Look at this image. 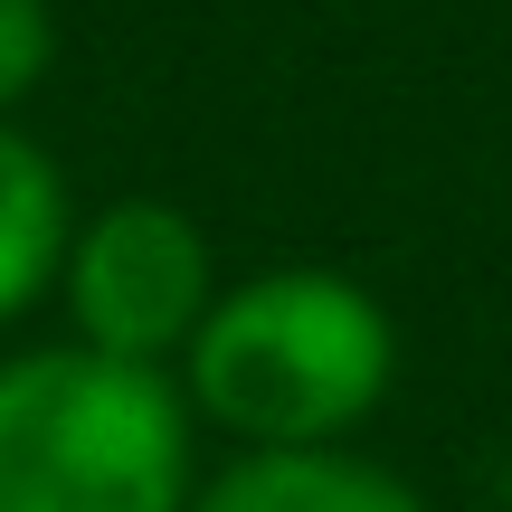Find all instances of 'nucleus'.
<instances>
[{"label": "nucleus", "instance_id": "4", "mask_svg": "<svg viewBox=\"0 0 512 512\" xmlns=\"http://www.w3.org/2000/svg\"><path fill=\"white\" fill-rule=\"evenodd\" d=\"M190 512H427V503L370 456L275 446V456H238L209 484H190Z\"/></svg>", "mask_w": 512, "mask_h": 512}, {"label": "nucleus", "instance_id": "6", "mask_svg": "<svg viewBox=\"0 0 512 512\" xmlns=\"http://www.w3.org/2000/svg\"><path fill=\"white\" fill-rule=\"evenodd\" d=\"M57 67V10L48 0H0V124L29 105V86Z\"/></svg>", "mask_w": 512, "mask_h": 512}, {"label": "nucleus", "instance_id": "5", "mask_svg": "<svg viewBox=\"0 0 512 512\" xmlns=\"http://www.w3.org/2000/svg\"><path fill=\"white\" fill-rule=\"evenodd\" d=\"M67 238H76L67 171H57L19 124H0V323H19V313L57 285Z\"/></svg>", "mask_w": 512, "mask_h": 512}, {"label": "nucleus", "instance_id": "1", "mask_svg": "<svg viewBox=\"0 0 512 512\" xmlns=\"http://www.w3.org/2000/svg\"><path fill=\"white\" fill-rule=\"evenodd\" d=\"M399 332L380 294L332 266H266L247 285H219L181 351V399L247 456L275 446H342L389 399Z\"/></svg>", "mask_w": 512, "mask_h": 512}, {"label": "nucleus", "instance_id": "2", "mask_svg": "<svg viewBox=\"0 0 512 512\" xmlns=\"http://www.w3.org/2000/svg\"><path fill=\"white\" fill-rule=\"evenodd\" d=\"M190 399L86 342L0 361V512H190Z\"/></svg>", "mask_w": 512, "mask_h": 512}, {"label": "nucleus", "instance_id": "3", "mask_svg": "<svg viewBox=\"0 0 512 512\" xmlns=\"http://www.w3.org/2000/svg\"><path fill=\"white\" fill-rule=\"evenodd\" d=\"M57 294H67V323H76L86 351L171 370L190 351V332H200V313L219 304V256H209L190 209L114 200L67 238Z\"/></svg>", "mask_w": 512, "mask_h": 512}]
</instances>
